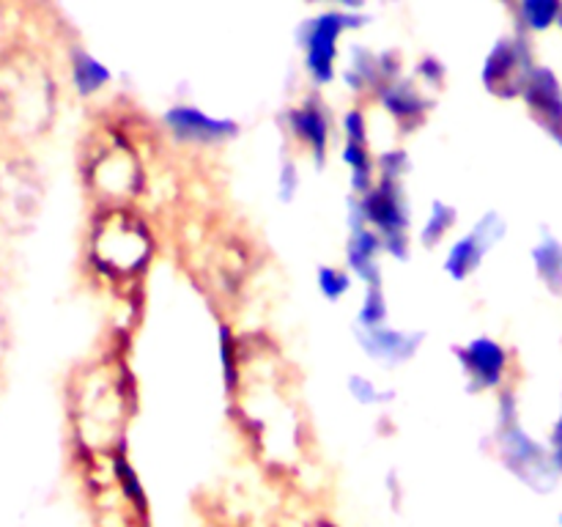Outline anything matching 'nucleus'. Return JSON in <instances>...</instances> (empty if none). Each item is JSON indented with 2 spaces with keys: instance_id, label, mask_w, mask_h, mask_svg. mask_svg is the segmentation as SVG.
Segmentation results:
<instances>
[{
  "instance_id": "obj_1",
  "label": "nucleus",
  "mask_w": 562,
  "mask_h": 527,
  "mask_svg": "<svg viewBox=\"0 0 562 527\" xmlns=\"http://www.w3.org/2000/svg\"><path fill=\"white\" fill-rule=\"evenodd\" d=\"M349 223L368 225L384 242V250L395 261H406L412 250V209L404 181L376 176L373 187L362 195H351Z\"/></svg>"
},
{
  "instance_id": "obj_2",
  "label": "nucleus",
  "mask_w": 562,
  "mask_h": 527,
  "mask_svg": "<svg viewBox=\"0 0 562 527\" xmlns=\"http://www.w3.org/2000/svg\"><path fill=\"white\" fill-rule=\"evenodd\" d=\"M366 16L349 9H329L307 20L300 27V47L302 64L311 75L313 86H329L338 75V55H340V36L346 31L362 27Z\"/></svg>"
},
{
  "instance_id": "obj_3",
  "label": "nucleus",
  "mask_w": 562,
  "mask_h": 527,
  "mask_svg": "<svg viewBox=\"0 0 562 527\" xmlns=\"http://www.w3.org/2000/svg\"><path fill=\"white\" fill-rule=\"evenodd\" d=\"M536 66L530 38L525 33H510V36L497 38L486 53V60L481 66V82L492 97L510 102V99H521Z\"/></svg>"
},
{
  "instance_id": "obj_4",
  "label": "nucleus",
  "mask_w": 562,
  "mask_h": 527,
  "mask_svg": "<svg viewBox=\"0 0 562 527\" xmlns=\"http://www.w3.org/2000/svg\"><path fill=\"white\" fill-rule=\"evenodd\" d=\"M497 445L503 464L527 486L538 489V492H549L560 481L549 445L532 439V434L519 421L503 423L497 428Z\"/></svg>"
},
{
  "instance_id": "obj_5",
  "label": "nucleus",
  "mask_w": 562,
  "mask_h": 527,
  "mask_svg": "<svg viewBox=\"0 0 562 527\" xmlns=\"http://www.w3.org/2000/svg\"><path fill=\"white\" fill-rule=\"evenodd\" d=\"M508 234V223L499 212H486L464 236L450 245L448 256H445V274H448L453 283H464L470 280L477 269L486 261L488 250L499 245Z\"/></svg>"
},
{
  "instance_id": "obj_6",
  "label": "nucleus",
  "mask_w": 562,
  "mask_h": 527,
  "mask_svg": "<svg viewBox=\"0 0 562 527\" xmlns=\"http://www.w3.org/2000/svg\"><path fill=\"white\" fill-rule=\"evenodd\" d=\"M36 97H42V88H36L33 75H27L25 64L3 60L0 64V124L11 135H25L38 121Z\"/></svg>"
},
{
  "instance_id": "obj_7",
  "label": "nucleus",
  "mask_w": 562,
  "mask_h": 527,
  "mask_svg": "<svg viewBox=\"0 0 562 527\" xmlns=\"http://www.w3.org/2000/svg\"><path fill=\"white\" fill-rule=\"evenodd\" d=\"M456 360H459L470 393L503 390L510 371L508 346L499 344L497 338H488V335L472 338L464 346H456Z\"/></svg>"
},
{
  "instance_id": "obj_8",
  "label": "nucleus",
  "mask_w": 562,
  "mask_h": 527,
  "mask_svg": "<svg viewBox=\"0 0 562 527\" xmlns=\"http://www.w3.org/2000/svg\"><path fill=\"white\" fill-rule=\"evenodd\" d=\"M165 126L187 146H220L239 135V124L225 115L206 113L198 104H173L165 110Z\"/></svg>"
},
{
  "instance_id": "obj_9",
  "label": "nucleus",
  "mask_w": 562,
  "mask_h": 527,
  "mask_svg": "<svg viewBox=\"0 0 562 527\" xmlns=\"http://www.w3.org/2000/svg\"><path fill=\"white\" fill-rule=\"evenodd\" d=\"M521 102L538 130L562 148V80L552 66H536L521 93Z\"/></svg>"
},
{
  "instance_id": "obj_10",
  "label": "nucleus",
  "mask_w": 562,
  "mask_h": 527,
  "mask_svg": "<svg viewBox=\"0 0 562 527\" xmlns=\"http://www.w3.org/2000/svg\"><path fill=\"white\" fill-rule=\"evenodd\" d=\"M379 104L393 115L395 124L404 132H415L428 119L434 108V99L428 97V88L415 77H393L376 91Z\"/></svg>"
},
{
  "instance_id": "obj_11",
  "label": "nucleus",
  "mask_w": 562,
  "mask_h": 527,
  "mask_svg": "<svg viewBox=\"0 0 562 527\" xmlns=\"http://www.w3.org/2000/svg\"><path fill=\"white\" fill-rule=\"evenodd\" d=\"M285 126H289V135L311 154L313 162L322 168L324 159H327L329 148V110L327 104L318 97L302 99L296 108H291L285 113Z\"/></svg>"
},
{
  "instance_id": "obj_12",
  "label": "nucleus",
  "mask_w": 562,
  "mask_h": 527,
  "mask_svg": "<svg viewBox=\"0 0 562 527\" xmlns=\"http://www.w3.org/2000/svg\"><path fill=\"white\" fill-rule=\"evenodd\" d=\"M355 338L371 360L382 362V366H404L420 351L426 333H406V329L387 327V324H376V327H357L355 324Z\"/></svg>"
},
{
  "instance_id": "obj_13",
  "label": "nucleus",
  "mask_w": 562,
  "mask_h": 527,
  "mask_svg": "<svg viewBox=\"0 0 562 527\" xmlns=\"http://www.w3.org/2000/svg\"><path fill=\"white\" fill-rule=\"evenodd\" d=\"M398 55L373 53V49L355 47L346 66V86L355 93H376L387 80L398 77Z\"/></svg>"
},
{
  "instance_id": "obj_14",
  "label": "nucleus",
  "mask_w": 562,
  "mask_h": 527,
  "mask_svg": "<svg viewBox=\"0 0 562 527\" xmlns=\"http://www.w3.org/2000/svg\"><path fill=\"white\" fill-rule=\"evenodd\" d=\"M382 253H387L382 236L368 225H355L346 242V269L366 285L382 283Z\"/></svg>"
},
{
  "instance_id": "obj_15",
  "label": "nucleus",
  "mask_w": 562,
  "mask_h": 527,
  "mask_svg": "<svg viewBox=\"0 0 562 527\" xmlns=\"http://www.w3.org/2000/svg\"><path fill=\"white\" fill-rule=\"evenodd\" d=\"M532 269L549 294L562 296V239L552 231H543L541 239L530 250Z\"/></svg>"
},
{
  "instance_id": "obj_16",
  "label": "nucleus",
  "mask_w": 562,
  "mask_h": 527,
  "mask_svg": "<svg viewBox=\"0 0 562 527\" xmlns=\"http://www.w3.org/2000/svg\"><path fill=\"white\" fill-rule=\"evenodd\" d=\"M344 162L349 168V184H351V195H362L373 187L376 181V157L371 154V146L368 143H357V141H346L344 143Z\"/></svg>"
},
{
  "instance_id": "obj_17",
  "label": "nucleus",
  "mask_w": 562,
  "mask_h": 527,
  "mask_svg": "<svg viewBox=\"0 0 562 527\" xmlns=\"http://www.w3.org/2000/svg\"><path fill=\"white\" fill-rule=\"evenodd\" d=\"M71 82L80 97H93L110 82V69L86 49H75L71 53Z\"/></svg>"
},
{
  "instance_id": "obj_18",
  "label": "nucleus",
  "mask_w": 562,
  "mask_h": 527,
  "mask_svg": "<svg viewBox=\"0 0 562 527\" xmlns=\"http://www.w3.org/2000/svg\"><path fill=\"white\" fill-rule=\"evenodd\" d=\"M562 0H516V16L525 33H547L558 25Z\"/></svg>"
},
{
  "instance_id": "obj_19",
  "label": "nucleus",
  "mask_w": 562,
  "mask_h": 527,
  "mask_svg": "<svg viewBox=\"0 0 562 527\" xmlns=\"http://www.w3.org/2000/svg\"><path fill=\"white\" fill-rule=\"evenodd\" d=\"M456 220H459V209H456L453 203L437 198V201L431 203V209H428V217L423 220L420 245L423 247H439V245H442V242L448 239L450 231L456 228Z\"/></svg>"
},
{
  "instance_id": "obj_20",
  "label": "nucleus",
  "mask_w": 562,
  "mask_h": 527,
  "mask_svg": "<svg viewBox=\"0 0 562 527\" xmlns=\"http://www.w3.org/2000/svg\"><path fill=\"white\" fill-rule=\"evenodd\" d=\"M355 280L357 278L349 272V269L333 267V264H324V267H318L316 272V285L327 302L344 300V296L351 291V285H355Z\"/></svg>"
},
{
  "instance_id": "obj_21",
  "label": "nucleus",
  "mask_w": 562,
  "mask_h": 527,
  "mask_svg": "<svg viewBox=\"0 0 562 527\" xmlns=\"http://www.w3.org/2000/svg\"><path fill=\"white\" fill-rule=\"evenodd\" d=\"M387 296H384L382 283L366 285L362 294V305L357 311V327H376V324H387Z\"/></svg>"
},
{
  "instance_id": "obj_22",
  "label": "nucleus",
  "mask_w": 562,
  "mask_h": 527,
  "mask_svg": "<svg viewBox=\"0 0 562 527\" xmlns=\"http://www.w3.org/2000/svg\"><path fill=\"white\" fill-rule=\"evenodd\" d=\"M349 393L355 395V401H360V404L366 406H379L393 401V390H379L376 382H371V379L362 377V373H355V377L349 379Z\"/></svg>"
},
{
  "instance_id": "obj_23",
  "label": "nucleus",
  "mask_w": 562,
  "mask_h": 527,
  "mask_svg": "<svg viewBox=\"0 0 562 527\" xmlns=\"http://www.w3.org/2000/svg\"><path fill=\"white\" fill-rule=\"evenodd\" d=\"M412 162L406 157L404 148H393V152H384L376 157V176H384V179H398L404 181V176L409 173Z\"/></svg>"
},
{
  "instance_id": "obj_24",
  "label": "nucleus",
  "mask_w": 562,
  "mask_h": 527,
  "mask_svg": "<svg viewBox=\"0 0 562 527\" xmlns=\"http://www.w3.org/2000/svg\"><path fill=\"white\" fill-rule=\"evenodd\" d=\"M340 126H344L346 141L368 143V115H366V110H362V108L346 110L344 119H340Z\"/></svg>"
},
{
  "instance_id": "obj_25",
  "label": "nucleus",
  "mask_w": 562,
  "mask_h": 527,
  "mask_svg": "<svg viewBox=\"0 0 562 527\" xmlns=\"http://www.w3.org/2000/svg\"><path fill=\"white\" fill-rule=\"evenodd\" d=\"M415 75H417V80H420L426 88H442L445 86V75H448V71H445L442 60L434 58V55H426V58L417 64Z\"/></svg>"
},
{
  "instance_id": "obj_26",
  "label": "nucleus",
  "mask_w": 562,
  "mask_h": 527,
  "mask_svg": "<svg viewBox=\"0 0 562 527\" xmlns=\"http://www.w3.org/2000/svg\"><path fill=\"white\" fill-rule=\"evenodd\" d=\"M300 187V168H296L294 159H283V168H280V198L291 201Z\"/></svg>"
},
{
  "instance_id": "obj_27",
  "label": "nucleus",
  "mask_w": 562,
  "mask_h": 527,
  "mask_svg": "<svg viewBox=\"0 0 562 527\" xmlns=\"http://www.w3.org/2000/svg\"><path fill=\"white\" fill-rule=\"evenodd\" d=\"M549 453H552L554 470H558V475L562 478V404H560L558 421H554L552 431H549Z\"/></svg>"
},
{
  "instance_id": "obj_28",
  "label": "nucleus",
  "mask_w": 562,
  "mask_h": 527,
  "mask_svg": "<svg viewBox=\"0 0 562 527\" xmlns=\"http://www.w3.org/2000/svg\"><path fill=\"white\" fill-rule=\"evenodd\" d=\"M558 27L562 31V11H560V20H558Z\"/></svg>"
},
{
  "instance_id": "obj_29",
  "label": "nucleus",
  "mask_w": 562,
  "mask_h": 527,
  "mask_svg": "<svg viewBox=\"0 0 562 527\" xmlns=\"http://www.w3.org/2000/svg\"><path fill=\"white\" fill-rule=\"evenodd\" d=\"M503 3H514V0H503Z\"/></svg>"
},
{
  "instance_id": "obj_30",
  "label": "nucleus",
  "mask_w": 562,
  "mask_h": 527,
  "mask_svg": "<svg viewBox=\"0 0 562 527\" xmlns=\"http://www.w3.org/2000/svg\"><path fill=\"white\" fill-rule=\"evenodd\" d=\"M560 527H562V514H560Z\"/></svg>"
}]
</instances>
